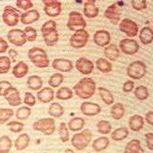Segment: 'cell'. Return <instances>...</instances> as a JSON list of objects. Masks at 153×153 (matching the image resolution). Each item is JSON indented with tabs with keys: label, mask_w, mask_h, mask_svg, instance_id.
<instances>
[{
	"label": "cell",
	"mask_w": 153,
	"mask_h": 153,
	"mask_svg": "<svg viewBox=\"0 0 153 153\" xmlns=\"http://www.w3.org/2000/svg\"><path fill=\"white\" fill-rule=\"evenodd\" d=\"M23 33L25 34L26 40L28 42H33L37 37V32L33 27H25Z\"/></svg>",
	"instance_id": "7dc6e473"
},
{
	"label": "cell",
	"mask_w": 153,
	"mask_h": 153,
	"mask_svg": "<svg viewBox=\"0 0 153 153\" xmlns=\"http://www.w3.org/2000/svg\"><path fill=\"white\" fill-rule=\"evenodd\" d=\"M147 73V66L141 60L133 61L127 67V75L131 79L139 80L145 76Z\"/></svg>",
	"instance_id": "5b68a950"
},
{
	"label": "cell",
	"mask_w": 153,
	"mask_h": 153,
	"mask_svg": "<svg viewBox=\"0 0 153 153\" xmlns=\"http://www.w3.org/2000/svg\"><path fill=\"white\" fill-rule=\"evenodd\" d=\"M40 14L36 10H30L26 12H23L21 17H20V21L22 24H31L34 22H36L39 20Z\"/></svg>",
	"instance_id": "d6986e66"
},
{
	"label": "cell",
	"mask_w": 153,
	"mask_h": 153,
	"mask_svg": "<svg viewBox=\"0 0 153 153\" xmlns=\"http://www.w3.org/2000/svg\"><path fill=\"white\" fill-rule=\"evenodd\" d=\"M48 114L54 117V118H60V117L64 114V108L59 103L54 102L49 106Z\"/></svg>",
	"instance_id": "1f68e13d"
},
{
	"label": "cell",
	"mask_w": 153,
	"mask_h": 153,
	"mask_svg": "<svg viewBox=\"0 0 153 153\" xmlns=\"http://www.w3.org/2000/svg\"><path fill=\"white\" fill-rule=\"evenodd\" d=\"M11 86H12L10 82H7V81H1L0 82V96H3L6 90Z\"/></svg>",
	"instance_id": "11a10c76"
},
{
	"label": "cell",
	"mask_w": 153,
	"mask_h": 153,
	"mask_svg": "<svg viewBox=\"0 0 153 153\" xmlns=\"http://www.w3.org/2000/svg\"><path fill=\"white\" fill-rule=\"evenodd\" d=\"M119 28L121 32L125 33L129 37H134L138 33V26L137 24L131 21L130 19H123L119 24Z\"/></svg>",
	"instance_id": "9c48e42d"
},
{
	"label": "cell",
	"mask_w": 153,
	"mask_h": 153,
	"mask_svg": "<svg viewBox=\"0 0 153 153\" xmlns=\"http://www.w3.org/2000/svg\"><path fill=\"white\" fill-rule=\"evenodd\" d=\"M3 97L6 98L7 103L12 107L20 106L22 102L19 90H18L16 87H13V86L7 89L5 91V93L3 94Z\"/></svg>",
	"instance_id": "7c38bea8"
},
{
	"label": "cell",
	"mask_w": 153,
	"mask_h": 153,
	"mask_svg": "<svg viewBox=\"0 0 153 153\" xmlns=\"http://www.w3.org/2000/svg\"><path fill=\"white\" fill-rule=\"evenodd\" d=\"M44 11L49 17H58L61 12V3L57 0H44Z\"/></svg>",
	"instance_id": "8fae6325"
},
{
	"label": "cell",
	"mask_w": 153,
	"mask_h": 153,
	"mask_svg": "<svg viewBox=\"0 0 153 153\" xmlns=\"http://www.w3.org/2000/svg\"><path fill=\"white\" fill-rule=\"evenodd\" d=\"M124 153H145L140 145V141L137 139H132L124 148Z\"/></svg>",
	"instance_id": "cb8c5ba5"
},
{
	"label": "cell",
	"mask_w": 153,
	"mask_h": 153,
	"mask_svg": "<svg viewBox=\"0 0 153 153\" xmlns=\"http://www.w3.org/2000/svg\"><path fill=\"white\" fill-rule=\"evenodd\" d=\"M129 128L134 132L140 131L145 124L144 118L140 115H133L129 118Z\"/></svg>",
	"instance_id": "7402d4cb"
},
{
	"label": "cell",
	"mask_w": 153,
	"mask_h": 153,
	"mask_svg": "<svg viewBox=\"0 0 153 153\" xmlns=\"http://www.w3.org/2000/svg\"><path fill=\"white\" fill-rule=\"evenodd\" d=\"M125 112L124 106L122 103L114 104L111 109V115L114 120H121Z\"/></svg>",
	"instance_id": "4dcf8cb0"
},
{
	"label": "cell",
	"mask_w": 153,
	"mask_h": 153,
	"mask_svg": "<svg viewBox=\"0 0 153 153\" xmlns=\"http://www.w3.org/2000/svg\"><path fill=\"white\" fill-rule=\"evenodd\" d=\"M11 60L8 57L2 56L0 57V74H7L10 69Z\"/></svg>",
	"instance_id": "ee69618b"
},
{
	"label": "cell",
	"mask_w": 153,
	"mask_h": 153,
	"mask_svg": "<svg viewBox=\"0 0 153 153\" xmlns=\"http://www.w3.org/2000/svg\"><path fill=\"white\" fill-rule=\"evenodd\" d=\"M7 127L11 132L14 133H20L23 130L24 127V124L21 122H18V121H12L10 122L7 123Z\"/></svg>",
	"instance_id": "c3c4849f"
},
{
	"label": "cell",
	"mask_w": 153,
	"mask_h": 153,
	"mask_svg": "<svg viewBox=\"0 0 153 153\" xmlns=\"http://www.w3.org/2000/svg\"><path fill=\"white\" fill-rule=\"evenodd\" d=\"M45 153H48V152H45Z\"/></svg>",
	"instance_id": "94428289"
},
{
	"label": "cell",
	"mask_w": 153,
	"mask_h": 153,
	"mask_svg": "<svg viewBox=\"0 0 153 153\" xmlns=\"http://www.w3.org/2000/svg\"><path fill=\"white\" fill-rule=\"evenodd\" d=\"M30 137L28 134H22L15 140V148L17 150H23L29 146Z\"/></svg>",
	"instance_id": "83f0119b"
},
{
	"label": "cell",
	"mask_w": 153,
	"mask_h": 153,
	"mask_svg": "<svg viewBox=\"0 0 153 153\" xmlns=\"http://www.w3.org/2000/svg\"><path fill=\"white\" fill-rule=\"evenodd\" d=\"M29 67L24 61H20L19 63H17L13 69H12V74L16 78H22L27 74H28Z\"/></svg>",
	"instance_id": "603a6c76"
},
{
	"label": "cell",
	"mask_w": 153,
	"mask_h": 153,
	"mask_svg": "<svg viewBox=\"0 0 153 153\" xmlns=\"http://www.w3.org/2000/svg\"><path fill=\"white\" fill-rule=\"evenodd\" d=\"M110 145V139L107 137H100L94 140L92 144V149L96 152H100L106 149Z\"/></svg>",
	"instance_id": "484cf974"
},
{
	"label": "cell",
	"mask_w": 153,
	"mask_h": 153,
	"mask_svg": "<svg viewBox=\"0 0 153 153\" xmlns=\"http://www.w3.org/2000/svg\"><path fill=\"white\" fill-rule=\"evenodd\" d=\"M92 139V133L89 130H85L81 133L75 134L71 137V145H73L76 149L83 150L85 149Z\"/></svg>",
	"instance_id": "277c9868"
},
{
	"label": "cell",
	"mask_w": 153,
	"mask_h": 153,
	"mask_svg": "<svg viewBox=\"0 0 153 153\" xmlns=\"http://www.w3.org/2000/svg\"><path fill=\"white\" fill-rule=\"evenodd\" d=\"M74 91L78 97L88 100L96 92V82L91 78H83L74 86Z\"/></svg>",
	"instance_id": "6da1fadb"
},
{
	"label": "cell",
	"mask_w": 153,
	"mask_h": 153,
	"mask_svg": "<svg viewBox=\"0 0 153 153\" xmlns=\"http://www.w3.org/2000/svg\"><path fill=\"white\" fill-rule=\"evenodd\" d=\"M149 90L146 86L139 85L134 89V96L138 100H145L149 97Z\"/></svg>",
	"instance_id": "b9f144b4"
},
{
	"label": "cell",
	"mask_w": 153,
	"mask_h": 153,
	"mask_svg": "<svg viewBox=\"0 0 153 153\" xmlns=\"http://www.w3.org/2000/svg\"><path fill=\"white\" fill-rule=\"evenodd\" d=\"M96 66L98 69V71H100L101 73L107 74V73H111L112 71V65L111 62L104 59V58H100L97 59L96 61Z\"/></svg>",
	"instance_id": "f546056e"
},
{
	"label": "cell",
	"mask_w": 153,
	"mask_h": 153,
	"mask_svg": "<svg viewBox=\"0 0 153 153\" xmlns=\"http://www.w3.org/2000/svg\"><path fill=\"white\" fill-rule=\"evenodd\" d=\"M134 84L133 81L128 80V81H126V82L123 84V91L125 92V93H129V92H131L132 90L134 89Z\"/></svg>",
	"instance_id": "db71d44e"
},
{
	"label": "cell",
	"mask_w": 153,
	"mask_h": 153,
	"mask_svg": "<svg viewBox=\"0 0 153 153\" xmlns=\"http://www.w3.org/2000/svg\"><path fill=\"white\" fill-rule=\"evenodd\" d=\"M55 93L51 87H44L37 93L38 100L42 103H48L53 100Z\"/></svg>",
	"instance_id": "44dd1931"
},
{
	"label": "cell",
	"mask_w": 153,
	"mask_h": 153,
	"mask_svg": "<svg viewBox=\"0 0 153 153\" xmlns=\"http://www.w3.org/2000/svg\"><path fill=\"white\" fill-rule=\"evenodd\" d=\"M59 138L62 142H68L70 140V133H69V128L67 124L64 123H59Z\"/></svg>",
	"instance_id": "60d3db41"
},
{
	"label": "cell",
	"mask_w": 153,
	"mask_h": 153,
	"mask_svg": "<svg viewBox=\"0 0 153 153\" xmlns=\"http://www.w3.org/2000/svg\"><path fill=\"white\" fill-rule=\"evenodd\" d=\"M64 153H74V150H73V149H65Z\"/></svg>",
	"instance_id": "91938a15"
},
{
	"label": "cell",
	"mask_w": 153,
	"mask_h": 153,
	"mask_svg": "<svg viewBox=\"0 0 153 153\" xmlns=\"http://www.w3.org/2000/svg\"><path fill=\"white\" fill-rule=\"evenodd\" d=\"M145 140L147 147L149 150H153V134L152 133H148L145 134Z\"/></svg>",
	"instance_id": "f5cc1de1"
},
{
	"label": "cell",
	"mask_w": 153,
	"mask_h": 153,
	"mask_svg": "<svg viewBox=\"0 0 153 153\" xmlns=\"http://www.w3.org/2000/svg\"><path fill=\"white\" fill-rule=\"evenodd\" d=\"M85 124V122L83 118H81V117H74V118L69 121L67 126L69 130H71V132H78L84 128Z\"/></svg>",
	"instance_id": "4316f807"
},
{
	"label": "cell",
	"mask_w": 153,
	"mask_h": 153,
	"mask_svg": "<svg viewBox=\"0 0 153 153\" xmlns=\"http://www.w3.org/2000/svg\"><path fill=\"white\" fill-rule=\"evenodd\" d=\"M98 92H100L101 100L104 101L105 104L107 105H111L114 102V97L111 94L110 90H108L105 87H100L98 88Z\"/></svg>",
	"instance_id": "d590c367"
},
{
	"label": "cell",
	"mask_w": 153,
	"mask_h": 153,
	"mask_svg": "<svg viewBox=\"0 0 153 153\" xmlns=\"http://www.w3.org/2000/svg\"><path fill=\"white\" fill-rule=\"evenodd\" d=\"M132 7L136 10H143L147 8V2L145 0H132Z\"/></svg>",
	"instance_id": "816d5d0a"
},
{
	"label": "cell",
	"mask_w": 153,
	"mask_h": 153,
	"mask_svg": "<svg viewBox=\"0 0 153 153\" xmlns=\"http://www.w3.org/2000/svg\"><path fill=\"white\" fill-rule=\"evenodd\" d=\"M146 122L149 125H153V111H149V112L146 113Z\"/></svg>",
	"instance_id": "6f0895ef"
},
{
	"label": "cell",
	"mask_w": 153,
	"mask_h": 153,
	"mask_svg": "<svg viewBox=\"0 0 153 153\" xmlns=\"http://www.w3.org/2000/svg\"><path fill=\"white\" fill-rule=\"evenodd\" d=\"M33 128L46 136H50L56 131V123L53 118H43L35 122L33 124Z\"/></svg>",
	"instance_id": "3957f363"
},
{
	"label": "cell",
	"mask_w": 153,
	"mask_h": 153,
	"mask_svg": "<svg viewBox=\"0 0 153 153\" xmlns=\"http://www.w3.org/2000/svg\"><path fill=\"white\" fill-rule=\"evenodd\" d=\"M93 40L98 47H107L111 42V33L105 30H98L95 33Z\"/></svg>",
	"instance_id": "e0dca14e"
},
{
	"label": "cell",
	"mask_w": 153,
	"mask_h": 153,
	"mask_svg": "<svg viewBox=\"0 0 153 153\" xmlns=\"http://www.w3.org/2000/svg\"><path fill=\"white\" fill-rule=\"evenodd\" d=\"M63 75L59 73H57V74H54L51 75V77L49 78L48 80V85L49 86L51 87H59L62 82H63Z\"/></svg>",
	"instance_id": "f6af8a7d"
},
{
	"label": "cell",
	"mask_w": 153,
	"mask_h": 153,
	"mask_svg": "<svg viewBox=\"0 0 153 153\" xmlns=\"http://www.w3.org/2000/svg\"><path fill=\"white\" fill-rule=\"evenodd\" d=\"M16 5L17 7L21 8V10H23L25 11L30 10L31 8L33 7V4L30 0H17L16 1Z\"/></svg>",
	"instance_id": "681fc988"
},
{
	"label": "cell",
	"mask_w": 153,
	"mask_h": 153,
	"mask_svg": "<svg viewBox=\"0 0 153 153\" xmlns=\"http://www.w3.org/2000/svg\"><path fill=\"white\" fill-rule=\"evenodd\" d=\"M13 115H14V111L12 109H4V108H1L0 109V125L8 122V120Z\"/></svg>",
	"instance_id": "7bdbcfd3"
},
{
	"label": "cell",
	"mask_w": 153,
	"mask_h": 153,
	"mask_svg": "<svg viewBox=\"0 0 153 153\" xmlns=\"http://www.w3.org/2000/svg\"><path fill=\"white\" fill-rule=\"evenodd\" d=\"M67 27L71 31L77 32L83 30L86 27V22L84 19L83 15L77 11H71L69 14V20L67 22Z\"/></svg>",
	"instance_id": "8992f818"
},
{
	"label": "cell",
	"mask_w": 153,
	"mask_h": 153,
	"mask_svg": "<svg viewBox=\"0 0 153 153\" xmlns=\"http://www.w3.org/2000/svg\"><path fill=\"white\" fill-rule=\"evenodd\" d=\"M89 39V33L86 30H79L75 32L70 38V45L74 48H82L86 46Z\"/></svg>",
	"instance_id": "ba28073f"
},
{
	"label": "cell",
	"mask_w": 153,
	"mask_h": 153,
	"mask_svg": "<svg viewBox=\"0 0 153 153\" xmlns=\"http://www.w3.org/2000/svg\"><path fill=\"white\" fill-rule=\"evenodd\" d=\"M12 148V140L7 136L0 137V153H8Z\"/></svg>",
	"instance_id": "74e56055"
},
{
	"label": "cell",
	"mask_w": 153,
	"mask_h": 153,
	"mask_svg": "<svg viewBox=\"0 0 153 153\" xmlns=\"http://www.w3.org/2000/svg\"><path fill=\"white\" fill-rule=\"evenodd\" d=\"M7 40L14 46L21 47L27 42L23 31L20 29H12L7 33Z\"/></svg>",
	"instance_id": "4fadbf2b"
},
{
	"label": "cell",
	"mask_w": 153,
	"mask_h": 153,
	"mask_svg": "<svg viewBox=\"0 0 153 153\" xmlns=\"http://www.w3.org/2000/svg\"><path fill=\"white\" fill-rule=\"evenodd\" d=\"M3 22L7 26H16L20 22V13L19 10H16L15 7L11 6H7L4 10L3 16H2Z\"/></svg>",
	"instance_id": "52a82bcc"
},
{
	"label": "cell",
	"mask_w": 153,
	"mask_h": 153,
	"mask_svg": "<svg viewBox=\"0 0 153 153\" xmlns=\"http://www.w3.org/2000/svg\"><path fill=\"white\" fill-rule=\"evenodd\" d=\"M104 16L109 20L112 24H118L121 20V13L116 4H111L109 6L104 12Z\"/></svg>",
	"instance_id": "2e32d148"
},
{
	"label": "cell",
	"mask_w": 153,
	"mask_h": 153,
	"mask_svg": "<svg viewBox=\"0 0 153 153\" xmlns=\"http://www.w3.org/2000/svg\"><path fill=\"white\" fill-rule=\"evenodd\" d=\"M100 10L96 6V2L94 0H87L85 3L84 6V14L86 18L92 19V18H96L98 15Z\"/></svg>",
	"instance_id": "ffe728a7"
},
{
	"label": "cell",
	"mask_w": 153,
	"mask_h": 153,
	"mask_svg": "<svg viewBox=\"0 0 153 153\" xmlns=\"http://www.w3.org/2000/svg\"><path fill=\"white\" fill-rule=\"evenodd\" d=\"M129 134V131L126 127H120V128H117L115 129L111 134V139L114 141H122L123 139H125Z\"/></svg>",
	"instance_id": "d6a6232c"
},
{
	"label": "cell",
	"mask_w": 153,
	"mask_h": 153,
	"mask_svg": "<svg viewBox=\"0 0 153 153\" xmlns=\"http://www.w3.org/2000/svg\"><path fill=\"white\" fill-rule=\"evenodd\" d=\"M73 97H74V92L71 91V88L66 87V86L60 87L57 91V94H56V97L60 100H68Z\"/></svg>",
	"instance_id": "8d00e7d4"
},
{
	"label": "cell",
	"mask_w": 153,
	"mask_h": 153,
	"mask_svg": "<svg viewBox=\"0 0 153 153\" xmlns=\"http://www.w3.org/2000/svg\"><path fill=\"white\" fill-rule=\"evenodd\" d=\"M52 67L56 71H63V73H69L74 68L73 62L70 59H56L52 62Z\"/></svg>",
	"instance_id": "ac0fdd59"
},
{
	"label": "cell",
	"mask_w": 153,
	"mask_h": 153,
	"mask_svg": "<svg viewBox=\"0 0 153 153\" xmlns=\"http://www.w3.org/2000/svg\"><path fill=\"white\" fill-rule=\"evenodd\" d=\"M23 102H24L27 106L33 107V106L35 105V103H36V98H35V97H34L32 93L27 92V93H25Z\"/></svg>",
	"instance_id": "f907efd6"
},
{
	"label": "cell",
	"mask_w": 153,
	"mask_h": 153,
	"mask_svg": "<svg viewBox=\"0 0 153 153\" xmlns=\"http://www.w3.org/2000/svg\"><path fill=\"white\" fill-rule=\"evenodd\" d=\"M97 128L98 133L103 134H108L111 132V124L110 122L105 121V120H101L97 123Z\"/></svg>",
	"instance_id": "f35d334b"
},
{
	"label": "cell",
	"mask_w": 153,
	"mask_h": 153,
	"mask_svg": "<svg viewBox=\"0 0 153 153\" xmlns=\"http://www.w3.org/2000/svg\"><path fill=\"white\" fill-rule=\"evenodd\" d=\"M44 41L46 43L47 46L48 47H52V46H55L57 44V42L59 41V33L57 30H54L47 34H44L42 35Z\"/></svg>",
	"instance_id": "e575fe53"
},
{
	"label": "cell",
	"mask_w": 153,
	"mask_h": 153,
	"mask_svg": "<svg viewBox=\"0 0 153 153\" xmlns=\"http://www.w3.org/2000/svg\"><path fill=\"white\" fill-rule=\"evenodd\" d=\"M28 58L37 68H47L49 65V58L47 52L40 48H33L28 51Z\"/></svg>",
	"instance_id": "7a4b0ae2"
},
{
	"label": "cell",
	"mask_w": 153,
	"mask_h": 153,
	"mask_svg": "<svg viewBox=\"0 0 153 153\" xmlns=\"http://www.w3.org/2000/svg\"><path fill=\"white\" fill-rule=\"evenodd\" d=\"M31 109L29 107L27 106H23V107H21L20 109H18L17 111H16V117L18 120L20 121H23V120H26L28 119L30 115H31Z\"/></svg>",
	"instance_id": "ab89813d"
},
{
	"label": "cell",
	"mask_w": 153,
	"mask_h": 153,
	"mask_svg": "<svg viewBox=\"0 0 153 153\" xmlns=\"http://www.w3.org/2000/svg\"><path fill=\"white\" fill-rule=\"evenodd\" d=\"M81 112L86 116H96L101 112V107L97 104L89 101H85L81 104L80 107Z\"/></svg>",
	"instance_id": "5bb4252c"
},
{
	"label": "cell",
	"mask_w": 153,
	"mask_h": 153,
	"mask_svg": "<svg viewBox=\"0 0 153 153\" xmlns=\"http://www.w3.org/2000/svg\"><path fill=\"white\" fill-rule=\"evenodd\" d=\"M75 67L81 74H83L85 75L91 74L92 71H94V63L91 60H89L85 58H81L77 59Z\"/></svg>",
	"instance_id": "9a60e30c"
},
{
	"label": "cell",
	"mask_w": 153,
	"mask_h": 153,
	"mask_svg": "<svg viewBox=\"0 0 153 153\" xmlns=\"http://www.w3.org/2000/svg\"><path fill=\"white\" fill-rule=\"evenodd\" d=\"M140 42L144 45H149L153 41V31L150 27H144L139 33Z\"/></svg>",
	"instance_id": "f1b7e54d"
},
{
	"label": "cell",
	"mask_w": 153,
	"mask_h": 153,
	"mask_svg": "<svg viewBox=\"0 0 153 153\" xmlns=\"http://www.w3.org/2000/svg\"><path fill=\"white\" fill-rule=\"evenodd\" d=\"M7 48H8L7 43L2 37H0V53H5Z\"/></svg>",
	"instance_id": "9f6ffc18"
},
{
	"label": "cell",
	"mask_w": 153,
	"mask_h": 153,
	"mask_svg": "<svg viewBox=\"0 0 153 153\" xmlns=\"http://www.w3.org/2000/svg\"><path fill=\"white\" fill-rule=\"evenodd\" d=\"M27 85L32 90H39L43 86V80L38 75L30 76L27 80Z\"/></svg>",
	"instance_id": "836d02e7"
},
{
	"label": "cell",
	"mask_w": 153,
	"mask_h": 153,
	"mask_svg": "<svg viewBox=\"0 0 153 153\" xmlns=\"http://www.w3.org/2000/svg\"><path fill=\"white\" fill-rule=\"evenodd\" d=\"M56 28H57V23H56L55 21L50 20V21L46 22L43 24L42 28H41L42 35L47 34V33H50V32H52L54 30H57Z\"/></svg>",
	"instance_id": "bcb514c9"
},
{
	"label": "cell",
	"mask_w": 153,
	"mask_h": 153,
	"mask_svg": "<svg viewBox=\"0 0 153 153\" xmlns=\"http://www.w3.org/2000/svg\"><path fill=\"white\" fill-rule=\"evenodd\" d=\"M104 55L108 59L114 61V60H116L117 59L119 58L120 50H119L118 48H117L116 45H113V44L108 45V46L104 49Z\"/></svg>",
	"instance_id": "d4e9b609"
},
{
	"label": "cell",
	"mask_w": 153,
	"mask_h": 153,
	"mask_svg": "<svg viewBox=\"0 0 153 153\" xmlns=\"http://www.w3.org/2000/svg\"><path fill=\"white\" fill-rule=\"evenodd\" d=\"M120 49L123 53L126 55H134L138 52L139 50V45L138 43L131 38H124L120 41Z\"/></svg>",
	"instance_id": "30bf717a"
},
{
	"label": "cell",
	"mask_w": 153,
	"mask_h": 153,
	"mask_svg": "<svg viewBox=\"0 0 153 153\" xmlns=\"http://www.w3.org/2000/svg\"><path fill=\"white\" fill-rule=\"evenodd\" d=\"M8 54H10V57H11V58H15V57H17V52L14 50V49H10V52H8Z\"/></svg>",
	"instance_id": "680465c9"
}]
</instances>
